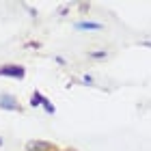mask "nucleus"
<instances>
[{
	"mask_svg": "<svg viewBox=\"0 0 151 151\" xmlns=\"http://www.w3.org/2000/svg\"><path fill=\"white\" fill-rule=\"evenodd\" d=\"M0 76L4 78H13V80H24L26 69L17 63H6V65H0Z\"/></svg>",
	"mask_w": 151,
	"mask_h": 151,
	"instance_id": "nucleus-1",
	"label": "nucleus"
},
{
	"mask_svg": "<svg viewBox=\"0 0 151 151\" xmlns=\"http://www.w3.org/2000/svg\"><path fill=\"white\" fill-rule=\"evenodd\" d=\"M30 106H41L47 114H54L56 112V108H54V104H50V99L45 97V95H41L39 91L32 93V97H30Z\"/></svg>",
	"mask_w": 151,
	"mask_h": 151,
	"instance_id": "nucleus-2",
	"label": "nucleus"
},
{
	"mask_svg": "<svg viewBox=\"0 0 151 151\" xmlns=\"http://www.w3.org/2000/svg\"><path fill=\"white\" fill-rule=\"evenodd\" d=\"M0 108H4V110H11V112H22V106H19V101L13 97L9 93H2L0 95Z\"/></svg>",
	"mask_w": 151,
	"mask_h": 151,
	"instance_id": "nucleus-3",
	"label": "nucleus"
},
{
	"mask_svg": "<svg viewBox=\"0 0 151 151\" xmlns=\"http://www.w3.org/2000/svg\"><path fill=\"white\" fill-rule=\"evenodd\" d=\"M26 151H54L47 140H30L26 142Z\"/></svg>",
	"mask_w": 151,
	"mask_h": 151,
	"instance_id": "nucleus-4",
	"label": "nucleus"
},
{
	"mask_svg": "<svg viewBox=\"0 0 151 151\" xmlns=\"http://www.w3.org/2000/svg\"><path fill=\"white\" fill-rule=\"evenodd\" d=\"M76 28H78V30H101V28H104V24L84 19V22H76Z\"/></svg>",
	"mask_w": 151,
	"mask_h": 151,
	"instance_id": "nucleus-5",
	"label": "nucleus"
},
{
	"mask_svg": "<svg viewBox=\"0 0 151 151\" xmlns=\"http://www.w3.org/2000/svg\"><path fill=\"white\" fill-rule=\"evenodd\" d=\"M108 56V50H88V58H95V60H101Z\"/></svg>",
	"mask_w": 151,
	"mask_h": 151,
	"instance_id": "nucleus-6",
	"label": "nucleus"
},
{
	"mask_svg": "<svg viewBox=\"0 0 151 151\" xmlns=\"http://www.w3.org/2000/svg\"><path fill=\"white\" fill-rule=\"evenodd\" d=\"M0 147H2V138H0Z\"/></svg>",
	"mask_w": 151,
	"mask_h": 151,
	"instance_id": "nucleus-7",
	"label": "nucleus"
},
{
	"mask_svg": "<svg viewBox=\"0 0 151 151\" xmlns=\"http://www.w3.org/2000/svg\"><path fill=\"white\" fill-rule=\"evenodd\" d=\"M54 151H56V149H54Z\"/></svg>",
	"mask_w": 151,
	"mask_h": 151,
	"instance_id": "nucleus-8",
	"label": "nucleus"
}]
</instances>
